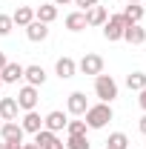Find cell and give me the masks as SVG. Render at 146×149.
I'll return each mask as SVG.
<instances>
[{
	"instance_id": "ba28073f",
	"label": "cell",
	"mask_w": 146,
	"mask_h": 149,
	"mask_svg": "<svg viewBox=\"0 0 146 149\" xmlns=\"http://www.w3.org/2000/svg\"><path fill=\"white\" fill-rule=\"evenodd\" d=\"M66 123H69V115L66 112H60V109H55V112H49L46 118H43V129H49V132H60V129H66Z\"/></svg>"
},
{
	"instance_id": "4316f807",
	"label": "cell",
	"mask_w": 146,
	"mask_h": 149,
	"mask_svg": "<svg viewBox=\"0 0 146 149\" xmlns=\"http://www.w3.org/2000/svg\"><path fill=\"white\" fill-rule=\"evenodd\" d=\"M74 6H77V12H89L92 6H97V3H100V0H72Z\"/></svg>"
},
{
	"instance_id": "484cf974",
	"label": "cell",
	"mask_w": 146,
	"mask_h": 149,
	"mask_svg": "<svg viewBox=\"0 0 146 149\" xmlns=\"http://www.w3.org/2000/svg\"><path fill=\"white\" fill-rule=\"evenodd\" d=\"M12 29H15L12 15H0V37H9V35H12Z\"/></svg>"
},
{
	"instance_id": "83f0119b",
	"label": "cell",
	"mask_w": 146,
	"mask_h": 149,
	"mask_svg": "<svg viewBox=\"0 0 146 149\" xmlns=\"http://www.w3.org/2000/svg\"><path fill=\"white\" fill-rule=\"evenodd\" d=\"M138 95H140V97H138V103H140V109L146 112V86H143V89H140Z\"/></svg>"
},
{
	"instance_id": "7a4b0ae2",
	"label": "cell",
	"mask_w": 146,
	"mask_h": 149,
	"mask_svg": "<svg viewBox=\"0 0 146 149\" xmlns=\"http://www.w3.org/2000/svg\"><path fill=\"white\" fill-rule=\"evenodd\" d=\"M117 80L112 77V74H97L95 77V95L100 97V103H112V100H117Z\"/></svg>"
},
{
	"instance_id": "f1b7e54d",
	"label": "cell",
	"mask_w": 146,
	"mask_h": 149,
	"mask_svg": "<svg viewBox=\"0 0 146 149\" xmlns=\"http://www.w3.org/2000/svg\"><path fill=\"white\" fill-rule=\"evenodd\" d=\"M23 143H17V141H6V149H20Z\"/></svg>"
},
{
	"instance_id": "ffe728a7",
	"label": "cell",
	"mask_w": 146,
	"mask_h": 149,
	"mask_svg": "<svg viewBox=\"0 0 146 149\" xmlns=\"http://www.w3.org/2000/svg\"><path fill=\"white\" fill-rule=\"evenodd\" d=\"M120 15L126 17V23H140V20H143V15H146V9L140 6V3H129Z\"/></svg>"
},
{
	"instance_id": "277c9868",
	"label": "cell",
	"mask_w": 146,
	"mask_h": 149,
	"mask_svg": "<svg viewBox=\"0 0 146 149\" xmlns=\"http://www.w3.org/2000/svg\"><path fill=\"white\" fill-rule=\"evenodd\" d=\"M77 72L97 77V74L103 72V57H100V55H95V52H86V55L77 60Z\"/></svg>"
},
{
	"instance_id": "d6986e66",
	"label": "cell",
	"mask_w": 146,
	"mask_h": 149,
	"mask_svg": "<svg viewBox=\"0 0 146 149\" xmlns=\"http://www.w3.org/2000/svg\"><path fill=\"white\" fill-rule=\"evenodd\" d=\"M12 20H15V26H23V29H26V26L35 20V9H32V6H17V12L12 15Z\"/></svg>"
},
{
	"instance_id": "d6a6232c",
	"label": "cell",
	"mask_w": 146,
	"mask_h": 149,
	"mask_svg": "<svg viewBox=\"0 0 146 149\" xmlns=\"http://www.w3.org/2000/svg\"><path fill=\"white\" fill-rule=\"evenodd\" d=\"M52 3H55V6H69L72 0H52Z\"/></svg>"
},
{
	"instance_id": "8d00e7d4",
	"label": "cell",
	"mask_w": 146,
	"mask_h": 149,
	"mask_svg": "<svg viewBox=\"0 0 146 149\" xmlns=\"http://www.w3.org/2000/svg\"><path fill=\"white\" fill-rule=\"evenodd\" d=\"M0 86H3V80H0Z\"/></svg>"
},
{
	"instance_id": "4dcf8cb0",
	"label": "cell",
	"mask_w": 146,
	"mask_h": 149,
	"mask_svg": "<svg viewBox=\"0 0 146 149\" xmlns=\"http://www.w3.org/2000/svg\"><path fill=\"white\" fill-rule=\"evenodd\" d=\"M6 63H9V57H6V52H0V69H3Z\"/></svg>"
},
{
	"instance_id": "5b68a950",
	"label": "cell",
	"mask_w": 146,
	"mask_h": 149,
	"mask_svg": "<svg viewBox=\"0 0 146 149\" xmlns=\"http://www.w3.org/2000/svg\"><path fill=\"white\" fill-rule=\"evenodd\" d=\"M15 100H17V106H20L23 112H32V109H37L40 92H37V86H29V83H26V86L17 92V97H15Z\"/></svg>"
},
{
	"instance_id": "603a6c76",
	"label": "cell",
	"mask_w": 146,
	"mask_h": 149,
	"mask_svg": "<svg viewBox=\"0 0 146 149\" xmlns=\"http://www.w3.org/2000/svg\"><path fill=\"white\" fill-rule=\"evenodd\" d=\"M106 149H129V138L123 132H112L106 141Z\"/></svg>"
},
{
	"instance_id": "4fadbf2b",
	"label": "cell",
	"mask_w": 146,
	"mask_h": 149,
	"mask_svg": "<svg viewBox=\"0 0 146 149\" xmlns=\"http://www.w3.org/2000/svg\"><path fill=\"white\" fill-rule=\"evenodd\" d=\"M109 20V12H106V6H92L89 12H86V26H95V29H100L103 23Z\"/></svg>"
},
{
	"instance_id": "6da1fadb",
	"label": "cell",
	"mask_w": 146,
	"mask_h": 149,
	"mask_svg": "<svg viewBox=\"0 0 146 149\" xmlns=\"http://www.w3.org/2000/svg\"><path fill=\"white\" fill-rule=\"evenodd\" d=\"M112 118H115L112 103H95V106L89 103V109L83 112V120H86V126H89V129H103Z\"/></svg>"
},
{
	"instance_id": "2e32d148",
	"label": "cell",
	"mask_w": 146,
	"mask_h": 149,
	"mask_svg": "<svg viewBox=\"0 0 146 149\" xmlns=\"http://www.w3.org/2000/svg\"><path fill=\"white\" fill-rule=\"evenodd\" d=\"M20 126H23V132H29V135H35V132H40V129H43V118L37 115V109H32V112H26V115H23V120H20Z\"/></svg>"
},
{
	"instance_id": "ac0fdd59",
	"label": "cell",
	"mask_w": 146,
	"mask_h": 149,
	"mask_svg": "<svg viewBox=\"0 0 146 149\" xmlns=\"http://www.w3.org/2000/svg\"><path fill=\"white\" fill-rule=\"evenodd\" d=\"M17 112H20V106L15 97H0V118L3 120H17Z\"/></svg>"
},
{
	"instance_id": "1f68e13d",
	"label": "cell",
	"mask_w": 146,
	"mask_h": 149,
	"mask_svg": "<svg viewBox=\"0 0 146 149\" xmlns=\"http://www.w3.org/2000/svg\"><path fill=\"white\" fill-rule=\"evenodd\" d=\"M20 149H40V146H37L35 141H32V143H23V146H20Z\"/></svg>"
},
{
	"instance_id": "9c48e42d",
	"label": "cell",
	"mask_w": 146,
	"mask_h": 149,
	"mask_svg": "<svg viewBox=\"0 0 146 149\" xmlns=\"http://www.w3.org/2000/svg\"><path fill=\"white\" fill-rule=\"evenodd\" d=\"M23 126H20L17 120H3V126H0V141H17L23 143Z\"/></svg>"
},
{
	"instance_id": "d4e9b609",
	"label": "cell",
	"mask_w": 146,
	"mask_h": 149,
	"mask_svg": "<svg viewBox=\"0 0 146 149\" xmlns=\"http://www.w3.org/2000/svg\"><path fill=\"white\" fill-rule=\"evenodd\" d=\"M86 120H69L66 123V135H86Z\"/></svg>"
},
{
	"instance_id": "74e56055",
	"label": "cell",
	"mask_w": 146,
	"mask_h": 149,
	"mask_svg": "<svg viewBox=\"0 0 146 149\" xmlns=\"http://www.w3.org/2000/svg\"><path fill=\"white\" fill-rule=\"evenodd\" d=\"M143 149H146V143H143Z\"/></svg>"
},
{
	"instance_id": "7402d4cb",
	"label": "cell",
	"mask_w": 146,
	"mask_h": 149,
	"mask_svg": "<svg viewBox=\"0 0 146 149\" xmlns=\"http://www.w3.org/2000/svg\"><path fill=\"white\" fill-rule=\"evenodd\" d=\"M126 86L132 89V92H140L146 86V72H132V74H126Z\"/></svg>"
},
{
	"instance_id": "e0dca14e",
	"label": "cell",
	"mask_w": 146,
	"mask_h": 149,
	"mask_svg": "<svg viewBox=\"0 0 146 149\" xmlns=\"http://www.w3.org/2000/svg\"><path fill=\"white\" fill-rule=\"evenodd\" d=\"M35 20H40V23H55L57 20V6L55 3H43V6H37L35 9Z\"/></svg>"
},
{
	"instance_id": "7c38bea8",
	"label": "cell",
	"mask_w": 146,
	"mask_h": 149,
	"mask_svg": "<svg viewBox=\"0 0 146 149\" xmlns=\"http://www.w3.org/2000/svg\"><path fill=\"white\" fill-rule=\"evenodd\" d=\"M123 40H126L129 46H140V43H146V29L140 23H129L126 29H123Z\"/></svg>"
},
{
	"instance_id": "3957f363",
	"label": "cell",
	"mask_w": 146,
	"mask_h": 149,
	"mask_svg": "<svg viewBox=\"0 0 146 149\" xmlns=\"http://www.w3.org/2000/svg\"><path fill=\"white\" fill-rule=\"evenodd\" d=\"M129 23H126V17L117 12V15H109V20L100 26L103 29V37L109 40V43H117V40H123V29H126Z\"/></svg>"
},
{
	"instance_id": "f546056e",
	"label": "cell",
	"mask_w": 146,
	"mask_h": 149,
	"mask_svg": "<svg viewBox=\"0 0 146 149\" xmlns=\"http://www.w3.org/2000/svg\"><path fill=\"white\" fill-rule=\"evenodd\" d=\"M138 129H140V132H143V135H146V115H143V118H140V120H138Z\"/></svg>"
},
{
	"instance_id": "e575fe53",
	"label": "cell",
	"mask_w": 146,
	"mask_h": 149,
	"mask_svg": "<svg viewBox=\"0 0 146 149\" xmlns=\"http://www.w3.org/2000/svg\"><path fill=\"white\" fill-rule=\"evenodd\" d=\"M126 3H140V0H126Z\"/></svg>"
},
{
	"instance_id": "f35d334b",
	"label": "cell",
	"mask_w": 146,
	"mask_h": 149,
	"mask_svg": "<svg viewBox=\"0 0 146 149\" xmlns=\"http://www.w3.org/2000/svg\"><path fill=\"white\" fill-rule=\"evenodd\" d=\"M103 149H106V146H103Z\"/></svg>"
},
{
	"instance_id": "5bb4252c",
	"label": "cell",
	"mask_w": 146,
	"mask_h": 149,
	"mask_svg": "<svg viewBox=\"0 0 146 149\" xmlns=\"http://www.w3.org/2000/svg\"><path fill=\"white\" fill-rule=\"evenodd\" d=\"M0 80L3 83H17V80H23V63H6L3 69H0Z\"/></svg>"
},
{
	"instance_id": "cb8c5ba5",
	"label": "cell",
	"mask_w": 146,
	"mask_h": 149,
	"mask_svg": "<svg viewBox=\"0 0 146 149\" xmlns=\"http://www.w3.org/2000/svg\"><path fill=\"white\" fill-rule=\"evenodd\" d=\"M66 149H92V143L86 135H69L66 138Z\"/></svg>"
},
{
	"instance_id": "8fae6325",
	"label": "cell",
	"mask_w": 146,
	"mask_h": 149,
	"mask_svg": "<svg viewBox=\"0 0 146 149\" xmlns=\"http://www.w3.org/2000/svg\"><path fill=\"white\" fill-rule=\"evenodd\" d=\"M74 72H77V60H74V57H57V63H55V74L60 77V80H69V77H74Z\"/></svg>"
},
{
	"instance_id": "52a82bcc",
	"label": "cell",
	"mask_w": 146,
	"mask_h": 149,
	"mask_svg": "<svg viewBox=\"0 0 146 149\" xmlns=\"http://www.w3.org/2000/svg\"><path fill=\"white\" fill-rule=\"evenodd\" d=\"M35 143L40 149H66V143L57 138L55 132H49V129H40V132H35Z\"/></svg>"
},
{
	"instance_id": "30bf717a",
	"label": "cell",
	"mask_w": 146,
	"mask_h": 149,
	"mask_svg": "<svg viewBox=\"0 0 146 149\" xmlns=\"http://www.w3.org/2000/svg\"><path fill=\"white\" fill-rule=\"evenodd\" d=\"M23 80L29 83V86H43L46 83V69L43 66H37V63H32V66H23Z\"/></svg>"
},
{
	"instance_id": "9a60e30c",
	"label": "cell",
	"mask_w": 146,
	"mask_h": 149,
	"mask_svg": "<svg viewBox=\"0 0 146 149\" xmlns=\"http://www.w3.org/2000/svg\"><path fill=\"white\" fill-rule=\"evenodd\" d=\"M26 37H29L32 43H43V40L49 37V26L40 23V20H32V23L26 26Z\"/></svg>"
},
{
	"instance_id": "44dd1931",
	"label": "cell",
	"mask_w": 146,
	"mask_h": 149,
	"mask_svg": "<svg viewBox=\"0 0 146 149\" xmlns=\"http://www.w3.org/2000/svg\"><path fill=\"white\" fill-rule=\"evenodd\" d=\"M66 29H69V32H83V29H86V12H72V15H66Z\"/></svg>"
},
{
	"instance_id": "8992f818",
	"label": "cell",
	"mask_w": 146,
	"mask_h": 149,
	"mask_svg": "<svg viewBox=\"0 0 146 149\" xmlns=\"http://www.w3.org/2000/svg\"><path fill=\"white\" fill-rule=\"evenodd\" d=\"M89 109V100H86V95L83 92H72L66 97V115H72V118H83V112Z\"/></svg>"
},
{
	"instance_id": "836d02e7",
	"label": "cell",
	"mask_w": 146,
	"mask_h": 149,
	"mask_svg": "<svg viewBox=\"0 0 146 149\" xmlns=\"http://www.w3.org/2000/svg\"><path fill=\"white\" fill-rule=\"evenodd\" d=\"M0 149H6V141H0Z\"/></svg>"
},
{
	"instance_id": "d590c367",
	"label": "cell",
	"mask_w": 146,
	"mask_h": 149,
	"mask_svg": "<svg viewBox=\"0 0 146 149\" xmlns=\"http://www.w3.org/2000/svg\"><path fill=\"white\" fill-rule=\"evenodd\" d=\"M0 126H3V118H0Z\"/></svg>"
}]
</instances>
